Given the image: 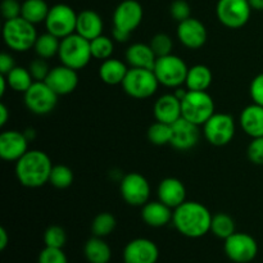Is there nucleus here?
I'll return each instance as SVG.
<instances>
[{"mask_svg":"<svg viewBox=\"0 0 263 263\" xmlns=\"http://www.w3.org/2000/svg\"><path fill=\"white\" fill-rule=\"evenodd\" d=\"M225 253L235 263H249L258 253L256 239L246 233H235L225 240Z\"/></svg>","mask_w":263,"mask_h":263,"instance_id":"nucleus-13","label":"nucleus"},{"mask_svg":"<svg viewBox=\"0 0 263 263\" xmlns=\"http://www.w3.org/2000/svg\"><path fill=\"white\" fill-rule=\"evenodd\" d=\"M216 105L207 91H190L181 99V112L185 120L194 125H204L213 115Z\"/></svg>","mask_w":263,"mask_h":263,"instance_id":"nucleus-5","label":"nucleus"},{"mask_svg":"<svg viewBox=\"0 0 263 263\" xmlns=\"http://www.w3.org/2000/svg\"><path fill=\"white\" fill-rule=\"evenodd\" d=\"M15 67L14 59L9 53H2L0 55V73L7 74Z\"/></svg>","mask_w":263,"mask_h":263,"instance_id":"nucleus-45","label":"nucleus"},{"mask_svg":"<svg viewBox=\"0 0 263 263\" xmlns=\"http://www.w3.org/2000/svg\"><path fill=\"white\" fill-rule=\"evenodd\" d=\"M7 77L8 85L12 90L17 92H23L25 94L28 89L31 87V85L35 82V80L31 76L28 68H25V67H18L15 66L9 73L4 74Z\"/></svg>","mask_w":263,"mask_h":263,"instance_id":"nucleus-31","label":"nucleus"},{"mask_svg":"<svg viewBox=\"0 0 263 263\" xmlns=\"http://www.w3.org/2000/svg\"><path fill=\"white\" fill-rule=\"evenodd\" d=\"M126 62L133 68H146L154 69L157 57L152 50L149 44L135 43L130 45L126 50Z\"/></svg>","mask_w":263,"mask_h":263,"instance_id":"nucleus-24","label":"nucleus"},{"mask_svg":"<svg viewBox=\"0 0 263 263\" xmlns=\"http://www.w3.org/2000/svg\"><path fill=\"white\" fill-rule=\"evenodd\" d=\"M212 215L204 204L199 202H184L175 208L172 223L181 235L198 239L211 231Z\"/></svg>","mask_w":263,"mask_h":263,"instance_id":"nucleus-1","label":"nucleus"},{"mask_svg":"<svg viewBox=\"0 0 263 263\" xmlns=\"http://www.w3.org/2000/svg\"><path fill=\"white\" fill-rule=\"evenodd\" d=\"M128 68L122 61L116 58H109L103 61L99 67V77L107 85H122Z\"/></svg>","mask_w":263,"mask_h":263,"instance_id":"nucleus-26","label":"nucleus"},{"mask_svg":"<svg viewBox=\"0 0 263 263\" xmlns=\"http://www.w3.org/2000/svg\"><path fill=\"white\" fill-rule=\"evenodd\" d=\"M211 233L217 238L226 240L230 238L233 234H235V221L233 217L226 213H217L212 216V222H211Z\"/></svg>","mask_w":263,"mask_h":263,"instance_id":"nucleus-32","label":"nucleus"},{"mask_svg":"<svg viewBox=\"0 0 263 263\" xmlns=\"http://www.w3.org/2000/svg\"><path fill=\"white\" fill-rule=\"evenodd\" d=\"M8 118H9V109L5 104H0V126L2 127H4L5 123L8 122Z\"/></svg>","mask_w":263,"mask_h":263,"instance_id":"nucleus-47","label":"nucleus"},{"mask_svg":"<svg viewBox=\"0 0 263 263\" xmlns=\"http://www.w3.org/2000/svg\"><path fill=\"white\" fill-rule=\"evenodd\" d=\"M117 226L116 217L109 212H103L95 216L91 222V231L94 236L98 238H105L115 231Z\"/></svg>","mask_w":263,"mask_h":263,"instance_id":"nucleus-34","label":"nucleus"},{"mask_svg":"<svg viewBox=\"0 0 263 263\" xmlns=\"http://www.w3.org/2000/svg\"><path fill=\"white\" fill-rule=\"evenodd\" d=\"M72 182H73V171L68 166H64V164L53 166L49 184H51L57 189H67L71 186Z\"/></svg>","mask_w":263,"mask_h":263,"instance_id":"nucleus-36","label":"nucleus"},{"mask_svg":"<svg viewBox=\"0 0 263 263\" xmlns=\"http://www.w3.org/2000/svg\"><path fill=\"white\" fill-rule=\"evenodd\" d=\"M249 94H251L253 103L263 107V73L257 74L252 80L251 87H249Z\"/></svg>","mask_w":263,"mask_h":263,"instance_id":"nucleus-44","label":"nucleus"},{"mask_svg":"<svg viewBox=\"0 0 263 263\" xmlns=\"http://www.w3.org/2000/svg\"><path fill=\"white\" fill-rule=\"evenodd\" d=\"M156 121L172 125L182 117L181 100L175 94H164L156 100L153 107Z\"/></svg>","mask_w":263,"mask_h":263,"instance_id":"nucleus-20","label":"nucleus"},{"mask_svg":"<svg viewBox=\"0 0 263 263\" xmlns=\"http://www.w3.org/2000/svg\"><path fill=\"white\" fill-rule=\"evenodd\" d=\"M247 156L252 163L257 164V166H263V136L252 139L248 149H247Z\"/></svg>","mask_w":263,"mask_h":263,"instance_id":"nucleus-41","label":"nucleus"},{"mask_svg":"<svg viewBox=\"0 0 263 263\" xmlns=\"http://www.w3.org/2000/svg\"><path fill=\"white\" fill-rule=\"evenodd\" d=\"M143 7L136 0H123L113 12V27L133 32L143 21Z\"/></svg>","mask_w":263,"mask_h":263,"instance_id":"nucleus-14","label":"nucleus"},{"mask_svg":"<svg viewBox=\"0 0 263 263\" xmlns=\"http://www.w3.org/2000/svg\"><path fill=\"white\" fill-rule=\"evenodd\" d=\"M67 241L66 231L63 228L58 225L49 226L44 234V243L45 247H51V248H63Z\"/></svg>","mask_w":263,"mask_h":263,"instance_id":"nucleus-38","label":"nucleus"},{"mask_svg":"<svg viewBox=\"0 0 263 263\" xmlns=\"http://www.w3.org/2000/svg\"><path fill=\"white\" fill-rule=\"evenodd\" d=\"M149 45H151L152 50L154 51L157 58H161V57L172 54L174 41H172L171 36H168L167 33H157L152 37Z\"/></svg>","mask_w":263,"mask_h":263,"instance_id":"nucleus-37","label":"nucleus"},{"mask_svg":"<svg viewBox=\"0 0 263 263\" xmlns=\"http://www.w3.org/2000/svg\"><path fill=\"white\" fill-rule=\"evenodd\" d=\"M131 32H127V31H123L121 28L113 27L112 30V39L117 43H127L128 39H130Z\"/></svg>","mask_w":263,"mask_h":263,"instance_id":"nucleus-46","label":"nucleus"},{"mask_svg":"<svg viewBox=\"0 0 263 263\" xmlns=\"http://www.w3.org/2000/svg\"><path fill=\"white\" fill-rule=\"evenodd\" d=\"M39 263H68L62 248L45 247L39 254Z\"/></svg>","mask_w":263,"mask_h":263,"instance_id":"nucleus-40","label":"nucleus"},{"mask_svg":"<svg viewBox=\"0 0 263 263\" xmlns=\"http://www.w3.org/2000/svg\"><path fill=\"white\" fill-rule=\"evenodd\" d=\"M252 8L248 0H218L216 14L225 27L241 28L251 18Z\"/></svg>","mask_w":263,"mask_h":263,"instance_id":"nucleus-11","label":"nucleus"},{"mask_svg":"<svg viewBox=\"0 0 263 263\" xmlns=\"http://www.w3.org/2000/svg\"><path fill=\"white\" fill-rule=\"evenodd\" d=\"M157 193H158V200L172 210L186 202V187L179 179L175 177H167L162 180Z\"/></svg>","mask_w":263,"mask_h":263,"instance_id":"nucleus-21","label":"nucleus"},{"mask_svg":"<svg viewBox=\"0 0 263 263\" xmlns=\"http://www.w3.org/2000/svg\"><path fill=\"white\" fill-rule=\"evenodd\" d=\"M35 25L23 17L5 21L3 26V39L10 50L25 53L33 48L37 39Z\"/></svg>","mask_w":263,"mask_h":263,"instance_id":"nucleus-3","label":"nucleus"},{"mask_svg":"<svg viewBox=\"0 0 263 263\" xmlns=\"http://www.w3.org/2000/svg\"><path fill=\"white\" fill-rule=\"evenodd\" d=\"M252 10H263V0H248Z\"/></svg>","mask_w":263,"mask_h":263,"instance_id":"nucleus-49","label":"nucleus"},{"mask_svg":"<svg viewBox=\"0 0 263 263\" xmlns=\"http://www.w3.org/2000/svg\"><path fill=\"white\" fill-rule=\"evenodd\" d=\"M9 241V236H8L7 230L4 228H0V251H4Z\"/></svg>","mask_w":263,"mask_h":263,"instance_id":"nucleus-48","label":"nucleus"},{"mask_svg":"<svg viewBox=\"0 0 263 263\" xmlns=\"http://www.w3.org/2000/svg\"><path fill=\"white\" fill-rule=\"evenodd\" d=\"M84 254L89 263H108L112 257V251L103 238L94 236L85 244Z\"/></svg>","mask_w":263,"mask_h":263,"instance_id":"nucleus-28","label":"nucleus"},{"mask_svg":"<svg viewBox=\"0 0 263 263\" xmlns=\"http://www.w3.org/2000/svg\"><path fill=\"white\" fill-rule=\"evenodd\" d=\"M90 49H91V55L98 61H107L112 58V54L115 51V40L108 36L100 35L90 41Z\"/></svg>","mask_w":263,"mask_h":263,"instance_id":"nucleus-33","label":"nucleus"},{"mask_svg":"<svg viewBox=\"0 0 263 263\" xmlns=\"http://www.w3.org/2000/svg\"><path fill=\"white\" fill-rule=\"evenodd\" d=\"M159 82L153 69L128 68L127 74L122 82V89L128 97L134 99H146L156 94Z\"/></svg>","mask_w":263,"mask_h":263,"instance_id":"nucleus-6","label":"nucleus"},{"mask_svg":"<svg viewBox=\"0 0 263 263\" xmlns=\"http://www.w3.org/2000/svg\"><path fill=\"white\" fill-rule=\"evenodd\" d=\"M170 13H171V17L180 23L190 18L192 9H190L189 3L185 0H175L170 7Z\"/></svg>","mask_w":263,"mask_h":263,"instance_id":"nucleus-42","label":"nucleus"},{"mask_svg":"<svg viewBox=\"0 0 263 263\" xmlns=\"http://www.w3.org/2000/svg\"><path fill=\"white\" fill-rule=\"evenodd\" d=\"M212 72L204 64H195L190 67L187 71L186 89L190 91H207L208 87L212 84Z\"/></svg>","mask_w":263,"mask_h":263,"instance_id":"nucleus-27","label":"nucleus"},{"mask_svg":"<svg viewBox=\"0 0 263 263\" xmlns=\"http://www.w3.org/2000/svg\"><path fill=\"white\" fill-rule=\"evenodd\" d=\"M53 170L51 159L45 152L28 151L22 158L15 162V176L21 185L31 189L41 187L48 184Z\"/></svg>","mask_w":263,"mask_h":263,"instance_id":"nucleus-2","label":"nucleus"},{"mask_svg":"<svg viewBox=\"0 0 263 263\" xmlns=\"http://www.w3.org/2000/svg\"><path fill=\"white\" fill-rule=\"evenodd\" d=\"M148 140L153 145H167L171 141V125L156 121L148 128Z\"/></svg>","mask_w":263,"mask_h":263,"instance_id":"nucleus-35","label":"nucleus"},{"mask_svg":"<svg viewBox=\"0 0 263 263\" xmlns=\"http://www.w3.org/2000/svg\"><path fill=\"white\" fill-rule=\"evenodd\" d=\"M207 28L197 18H187L177 26V39L187 49L197 50L207 41Z\"/></svg>","mask_w":263,"mask_h":263,"instance_id":"nucleus-15","label":"nucleus"},{"mask_svg":"<svg viewBox=\"0 0 263 263\" xmlns=\"http://www.w3.org/2000/svg\"><path fill=\"white\" fill-rule=\"evenodd\" d=\"M0 85H2L0 95H2V97H4L5 91H7V86H9V85H8V81H7V77H5L4 74H2V76H0Z\"/></svg>","mask_w":263,"mask_h":263,"instance_id":"nucleus-50","label":"nucleus"},{"mask_svg":"<svg viewBox=\"0 0 263 263\" xmlns=\"http://www.w3.org/2000/svg\"><path fill=\"white\" fill-rule=\"evenodd\" d=\"M199 141L198 126L181 117L171 125V141L170 145L177 151H190Z\"/></svg>","mask_w":263,"mask_h":263,"instance_id":"nucleus-17","label":"nucleus"},{"mask_svg":"<svg viewBox=\"0 0 263 263\" xmlns=\"http://www.w3.org/2000/svg\"><path fill=\"white\" fill-rule=\"evenodd\" d=\"M45 82L58 97L61 95L63 97V95H68L76 90L77 85H79V76H77L76 69L61 64V66H57L50 69Z\"/></svg>","mask_w":263,"mask_h":263,"instance_id":"nucleus-19","label":"nucleus"},{"mask_svg":"<svg viewBox=\"0 0 263 263\" xmlns=\"http://www.w3.org/2000/svg\"><path fill=\"white\" fill-rule=\"evenodd\" d=\"M57 103L58 95L45 81H35L25 92V105L33 115H49L54 110Z\"/></svg>","mask_w":263,"mask_h":263,"instance_id":"nucleus-9","label":"nucleus"},{"mask_svg":"<svg viewBox=\"0 0 263 263\" xmlns=\"http://www.w3.org/2000/svg\"><path fill=\"white\" fill-rule=\"evenodd\" d=\"M0 10H2V15L5 21L13 20V18L21 17L22 4H20L18 0H3Z\"/></svg>","mask_w":263,"mask_h":263,"instance_id":"nucleus-43","label":"nucleus"},{"mask_svg":"<svg viewBox=\"0 0 263 263\" xmlns=\"http://www.w3.org/2000/svg\"><path fill=\"white\" fill-rule=\"evenodd\" d=\"M120 192L123 200L133 207H143L149 202L151 185L139 172H130L121 179Z\"/></svg>","mask_w":263,"mask_h":263,"instance_id":"nucleus-12","label":"nucleus"},{"mask_svg":"<svg viewBox=\"0 0 263 263\" xmlns=\"http://www.w3.org/2000/svg\"><path fill=\"white\" fill-rule=\"evenodd\" d=\"M50 8L48 7L45 0H25L22 3V13L21 17L27 20L28 22L37 25L45 22Z\"/></svg>","mask_w":263,"mask_h":263,"instance_id":"nucleus-29","label":"nucleus"},{"mask_svg":"<svg viewBox=\"0 0 263 263\" xmlns=\"http://www.w3.org/2000/svg\"><path fill=\"white\" fill-rule=\"evenodd\" d=\"M153 71L159 85L176 89L186 81L189 67L186 66L184 59L174 54H168V55L157 58Z\"/></svg>","mask_w":263,"mask_h":263,"instance_id":"nucleus-7","label":"nucleus"},{"mask_svg":"<svg viewBox=\"0 0 263 263\" xmlns=\"http://www.w3.org/2000/svg\"><path fill=\"white\" fill-rule=\"evenodd\" d=\"M28 152V139L21 131H4L0 135V158L17 162Z\"/></svg>","mask_w":263,"mask_h":263,"instance_id":"nucleus-18","label":"nucleus"},{"mask_svg":"<svg viewBox=\"0 0 263 263\" xmlns=\"http://www.w3.org/2000/svg\"><path fill=\"white\" fill-rule=\"evenodd\" d=\"M240 127L252 139L263 136V107L253 104L247 105L239 117Z\"/></svg>","mask_w":263,"mask_h":263,"instance_id":"nucleus-23","label":"nucleus"},{"mask_svg":"<svg viewBox=\"0 0 263 263\" xmlns=\"http://www.w3.org/2000/svg\"><path fill=\"white\" fill-rule=\"evenodd\" d=\"M77 13L67 4H55L50 8L45 20L46 32L62 39L76 32Z\"/></svg>","mask_w":263,"mask_h":263,"instance_id":"nucleus-8","label":"nucleus"},{"mask_svg":"<svg viewBox=\"0 0 263 263\" xmlns=\"http://www.w3.org/2000/svg\"><path fill=\"white\" fill-rule=\"evenodd\" d=\"M103 26L104 25H103L102 17L94 10L86 9L77 14L76 33L87 39L89 41L103 35Z\"/></svg>","mask_w":263,"mask_h":263,"instance_id":"nucleus-25","label":"nucleus"},{"mask_svg":"<svg viewBox=\"0 0 263 263\" xmlns=\"http://www.w3.org/2000/svg\"><path fill=\"white\" fill-rule=\"evenodd\" d=\"M58 58L62 64L72 69L85 68L92 58L90 41L76 32L62 39Z\"/></svg>","mask_w":263,"mask_h":263,"instance_id":"nucleus-4","label":"nucleus"},{"mask_svg":"<svg viewBox=\"0 0 263 263\" xmlns=\"http://www.w3.org/2000/svg\"><path fill=\"white\" fill-rule=\"evenodd\" d=\"M158 257V247L145 238L134 239L123 249L125 263H157Z\"/></svg>","mask_w":263,"mask_h":263,"instance_id":"nucleus-16","label":"nucleus"},{"mask_svg":"<svg viewBox=\"0 0 263 263\" xmlns=\"http://www.w3.org/2000/svg\"><path fill=\"white\" fill-rule=\"evenodd\" d=\"M50 69L51 68L49 67L48 61L44 58H40V57L35 58L28 64V71H30L31 76H32V79L35 81H45Z\"/></svg>","mask_w":263,"mask_h":263,"instance_id":"nucleus-39","label":"nucleus"},{"mask_svg":"<svg viewBox=\"0 0 263 263\" xmlns=\"http://www.w3.org/2000/svg\"><path fill=\"white\" fill-rule=\"evenodd\" d=\"M59 46H61V39L51 35L50 32H45L37 36L33 49H35V53L37 57L44 59H50L58 55Z\"/></svg>","mask_w":263,"mask_h":263,"instance_id":"nucleus-30","label":"nucleus"},{"mask_svg":"<svg viewBox=\"0 0 263 263\" xmlns=\"http://www.w3.org/2000/svg\"><path fill=\"white\" fill-rule=\"evenodd\" d=\"M235 120L228 113H215L203 125V133L210 144L225 146L235 136Z\"/></svg>","mask_w":263,"mask_h":263,"instance_id":"nucleus-10","label":"nucleus"},{"mask_svg":"<svg viewBox=\"0 0 263 263\" xmlns=\"http://www.w3.org/2000/svg\"><path fill=\"white\" fill-rule=\"evenodd\" d=\"M172 208L162 203L161 200L148 202L141 208V218L151 228H163L172 222Z\"/></svg>","mask_w":263,"mask_h":263,"instance_id":"nucleus-22","label":"nucleus"}]
</instances>
